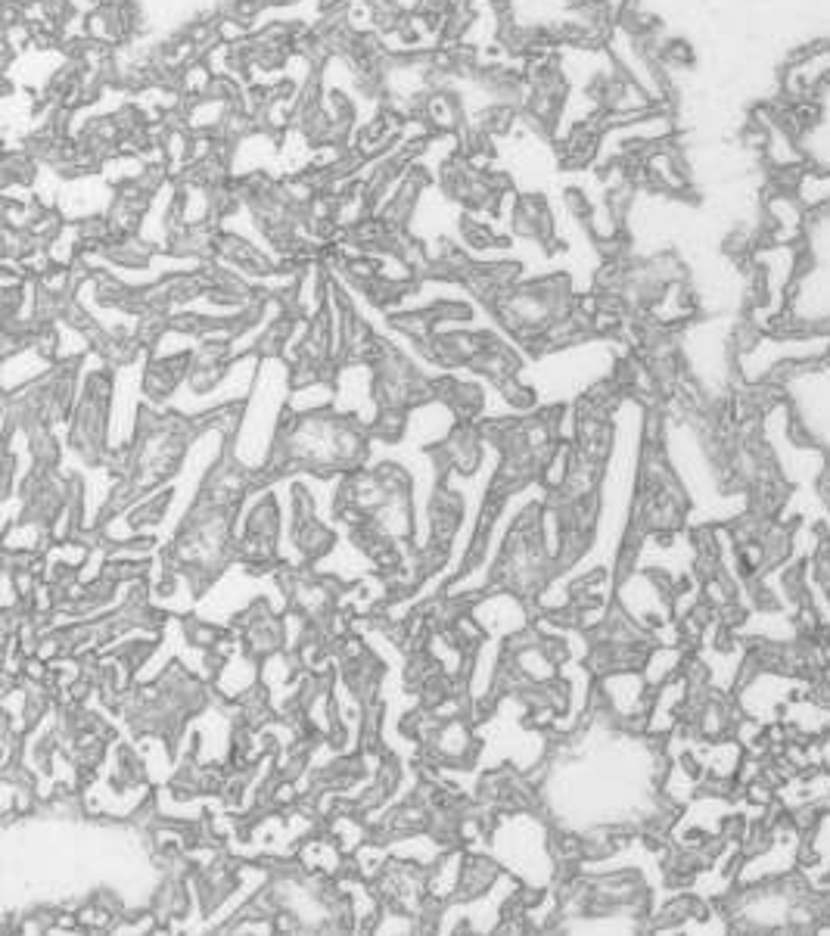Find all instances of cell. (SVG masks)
Masks as SVG:
<instances>
[{"mask_svg":"<svg viewBox=\"0 0 830 936\" xmlns=\"http://www.w3.org/2000/svg\"><path fill=\"white\" fill-rule=\"evenodd\" d=\"M821 762H824V769L830 772V731H827L824 744H821Z\"/></svg>","mask_w":830,"mask_h":936,"instance_id":"cell-1","label":"cell"}]
</instances>
